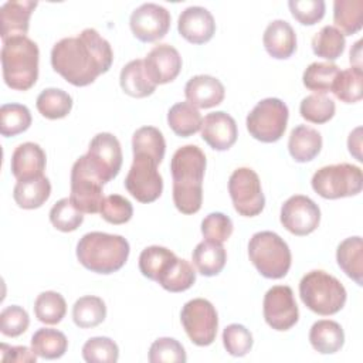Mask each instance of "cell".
<instances>
[{
    "mask_svg": "<svg viewBox=\"0 0 363 363\" xmlns=\"http://www.w3.org/2000/svg\"><path fill=\"white\" fill-rule=\"evenodd\" d=\"M47 156L43 147L34 142L18 145L11 155V173L17 180H27L43 176Z\"/></svg>",
    "mask_w": 363,
    "mask_h": 363,
    "instance_id": "44dd1931",
    "label": "cell"
},
{
    "mask_svg": "<svg viewBox=\"0 0 363 363\" xmlns=\"http://www.w3.org/2000/svg\"><path fill=\"white\" fill-rule=\"evenodd\" d=\"M345 45V35L335 26L322 27L312 38L313 54L328 61L337 60L343 54Z\"/></svg>",
    "mask_w": 363,
    "mask_h": 363,
    "instance_id": "74e56055",
    "label": "cell"
},
{
    "mask_svg": "<svg viewBox=\"0 0 363 363\" xmlns=\"http://www.w3.org/2000/svg\"><path fill=\"white\" fill-rule=\"evenodd\" d=\"M119 84L122 91L133 98L149 96L156 89V84L146 72L143 60L129 61L121 71Z\"/></svg>",
    "mask_w": 363,
    "mask_h": 363,
    "instance_id": "484cf974",
    "label": "cell"
},
{
    "mask_svg": "<svg viewBox=\"0 0 363 363\" xmlns=\"http://www.w3.org/2000/svg\"><path fill=\"white\" fill-rule=\"evenodd\" d=\"M206 164V155L196 145L182 146L173 153V203L183 214H194L201 208Z\"/></svg>",
    "mask_w": 363,
    "mask_h": 363,
    "instance_id": "7a4b0ae2",
    "label": "cell"
},
{
    "mask_svg": "<svg viewBox=\"0 0 363 363\" xmlns=\"http://www.w3.org/2000/svg\"><path fill=\"white\" fill-rule=\"evenodd\" d=\"M336 261L340 269L357 285H363V241L354 235L343 240L336 250Z\"/></svg>",
    "mask_w": 363,
    "mask_h": 363,
    "instance_id": "83f0119b",
    "label": "cell"
},
{
    "mask_svg": "<svg viewBox=\"0 0 363 363\" xmlns=\"http://www.w3.org/2000/svg\"><path fill=\"white\" fill-rule=\"evenodd\" d=\"M38 45L27 35L3 41L1 68L6 85L16 91L30 89L38 78Z\"/></svg>",
    "mask_w": 363,
    "mask_h": 363,
    "instance_id": "277c9868",
    "label": "cell"
},
{
    "mask_svg": "<svg viewBox=\"0 0 363 363\" xmlns=\"http://www.w3.org/2000/svg\"><path fill=\"white\" fill-rule=\"evenodd\" d=\"M82 357L88 363H115L119 359V347L111 337L95 336L84 343Z\"/></svg>",
    "mask_w": 363,
    "mask_h": 363,
    "instance_id": "f6af8a7d",
    "label": "cell"
},
{
    "mask_svg": "<svg viewBox=\"0 0 363 363\" xmlns=\"http://www.w3.org/2000/svg\"><path fill=\"white\" fill-rule=\"evenodd\" d=\"M30 325V318L26 309L18 305L6 306L0 312V332L9 337L23 335Z\"/></svg>",
    "mask_w": 363,
    "mask_h": 363,
    "instance_id": "681fc988",
    "label": "cell"
},
{
    "mask_svg": "<svg viewBox=\"0 0 363 363\" xmlns=\"http://www.w3.org/2000/svg\"><path fill=\"white\" fill-rule=\"evenodd\" d=\"M201 234L208 241L223 244L233 234V221L223 213H210L201 221Z\"/></svg>",
    "mask_w": 363,
    "mask_h": 363,
    "instance_id": "f907efd6",
    "label": "cell"
},
{
    "mask_svg": "<svg viewBox=\"0 0 363 363\" xmlns=\"http://www.w3.org/2000/svg\"><path fill=\"white\" fill-rule=\"evenodd\" d=\"M251 332L240 323H231L223 330V345L228 354L235 357L245 356L252 347Z\"/></svg>",
    "mask_w": 363,
    "mask_h": 363,
    "instance_id": "7dc6e473",
    "label": "cell"
},
{
    "mask_svg": "<svg viewBox=\"0 0 363 363\" xmlns=\"http://www.w3.org/2000/svg\"><path fill=\"white\" fill-rule=\"evenodd\" d=\"M167 123L177 136L189 138L201 129L203 118L190 102H177L167 112Z\"/></svg>",
    "mask_w": 363,
    "mask_h": 363,
    "instance_id": "f546056e",
    "label": "cell"
},
{
    "mask_svg": "<svg viewBox=\"0 0 363 363\" xmlns=\"http://www.w3.org/2000/svg\"><path fill=\"white\" fill-rule=\"evenodd\" d=\"M281 223L294 235H308L320 223V210L308 196L289 197L281 207Z\"/></svg>",
    "mask_w": 363,
    "mask_h": 363,
    "instance_id": "2e32d148",
    "label": "cell"
},
{
    "mask_svg": "<svg viewBox=\"0 0 363 363\" xmlns=\"http://www.w3.org/2000/svg\"><path fill=\"white\" fill-rule=\"evenodd\" d=\"M51 194V183L45 176L17 180L13 189V199L18 207L34 210L41 207Z\"/></svg>",
    "mask_w": 363,
    "mask_h": 363,
    "instance_id": "4316f807",
    "label": "cell"
},
{
    "mask_svg": "<svg viewBox=\"0 0 363 363\" xmlns=\"http://www.w3.org/2000/svg\"><path fill=\"white\" fill-rule=\"evenodd\" d=\"M157 163L146 155H133L132 166L125 177V189L140 203L157 200L163 191V179Z\"/></svg>",
    "mask_w": 363,
    "mask_h": 363,
    "instance_id": "7c38bea8",
    "label": "cell"
},
{
    "mask_svg": "<svg viewBox=\"0 0 363 363\" xmlns=\"http://www.w3.org/2000/svg\"><path fill=\"white\" fill-rule=\"evenodd\" d=\"M68 347L67 336L51 328L38 329L31 337V349L33 352L43 359H60L65 354Z\"/></svg>",
    "mask_w": 363,
    "mask_h": 363,
    "instance_id": "1f68e13d",
    "label": "cell"
},
{
    "mask_svg": "<svg viewBox=\"0 0 363 363\" xmlns=\"http://www.w3.org/2000/svg\"><path fill=\"white\" fill-rule=\"evenodd\" d=\"M0 352H1V362L35 363L37 360V354L33 352V349H28L26 346H7L6 343H1Z\"/></svg>",
    "mask_w": 363,
    "mask_h": 363,
    "instance_id": "f5cc1de1",
    "label": "cell"
},
{
    "mask_svg": "<svg viewBox=\"0 0 363 363\" xmlns=\"http://www.w3.org/2000/svg\"><path fill=\"white\" fill-rule=\"evenodd\" d=\"M262 311L265 322L279 332L291 329L299 319V309L288 285L269 288L264 296Z\"/></svg>",
    "mask_w": 363,
    "mask_h": 363,
    "instance_id": "5bb4252c",
    "label": "cell"
},
{
    "mask_svg": "<svg viewBox=\"0 0 363 363\" xmlns=\"http://www.w3.org/2000/svg\"><path fill=\"white\" fill-rule=\"evenodd\" d=\"M339 71V67L332 62H312L303 71L302 81L309 91H313L315 94H325L332 89Z\"/></svg>",
    "mask_w": 363,
    "mask_h": 363,
    "instance_id": "60d3db41",
    "label": "cell"
},
{
    "mask_svg": "<svg viewBox=\"0 0 363 363\" xmlns=\"http://www.w3.org/2000/svg\"><path fill=\"white\" fill-rule=\"evenodd\" d=\"M133 155H146L157 164L162 163L166 152L163 133L155 126H142L132 136Z\"/></svg>",
    "mask_w": 363,
    "mask_h": 363,
    "instance_id": "d6a6232c",
    "label": "cell"
},
{
    "mask_svg": "<svg viewBox=\"0 0 363 363\" xmlns=\"http://www.w3.org/2000/svg\"><path fill=\"white\" fill-rule=\"evenodd\" d=\"M37 1L31 0H10L0 7V34L6 41L13 37L26 35L30 26V17Z\"/></svg>",
    "mask_w": 363,
    "mask_h": 363,
    "instance_id": "ffe728a7",
    "label": "cell"
},
{
    "mask_svg": "<svg viewBox=\"0 0 363 363\" xmlns=\"http://www.w3.org/2000/svg\"><path fill=\"white\" fill-rule=\"evenodd\" d=\"M201 138L214 150H228L237 140L238 129L234 118L223 111L207 113L201 123Z\"/></svg>",
    "mask_w": 363,
    "mask_h": 363,
    "instance_id": "d6986e66",
    "label": "cell"
},
{
    "mask_svg": "<svg viewBox=\"0 0 363 363\" xmlns=\"http://www.w3.org/2000/svg\"><path fill=\"white\" fill-rule=\"evenodd\" d=\"M85 156L104 183L118 176L122 166V149L119 140L112 133L101 132L95 135Z\"/></svg>",
    "mask_w": 363,
    "mask_h": 363,
    "instance_id": "4fadbf2b",
    "label": "cell"
},
{
    "mask_svg": "<svg viewBox=\"0 0 363 363\" xmlns=\"http://www.w3.org/2000/svg\"><path fill=\"white\" fill-rule=\"evenodd\" d=\"M289 111L279 98H265L259 101L247 116L250 135L264 143L279 140L286 129Z\"/></svg>",
    "mask_w": 363,
    "mask_h": 363,
    "instance_id": "ba28073f",
    "label": "cell"
},
{
    "mask_svg": "<svg viewBox=\"0 0 363 363\" xmlns=\"http://www.w3.org/2000/svg\"><path fill=\"white\" fill-rule=\"evenodd\" d=\"M104 182L88 163L86 156L75 160L71 169V194L69 199L82 213H99L104 201Z\"/></svg>",
    "mask_w": 363,
    "mask_h": 363,
    "instance_id": "9c48e42d",
    "label": "cell"
},
{
    "mask_svg": "<svg viewBox=\"0 0 363 363\" xmlns=\"http://www.w3.org/2000/svg\"><path fill=\"white\" fill-rule=\"evenodd\" d=\"M363 72L360 68L350 67L339 71L336 75L330 92L345 104L359 102L363 96Z\"/></svg>",
    "mask_w": 363,
    "mask_h": 363,
    "instance_id": "8d00e7d4",
    "label": "cell"
},
{
    "mask_svg": "<svg viewBox=\"0 0 363 363\" xmlns=\"http://www.w3.org/2000/svg\"><path fill=\"white\" fill-rule=\"evenodd\" d=\"M176 259V254L169 248L150 245L146 247L139 255V269L143 277L157 282Z\"/></svg>",
    "mask_w": 363,
    "mask_h": 363,
    "instance_id": "4dcf8cb0",
    "label": "cell"
},
{
    "mask_svg": "<svg viewBox=\"0 0 363 363\" xmlns=\"http://www.w3.org/2000/svg\"><path fill=\"white\" fill-rule=\"evenodd\" d=\"M309 342L320 354H333L339 352L345 343V332L342 326L330 319L315 322L309 330Z\"/></svg>",
    "mask_w": 363,
    "mask_h": 363,
    "instance_id": "d4e9b609",
    "label": "cell"
},
{
    "mask_svg": "<svg viewBox=\"0 0 363 363\" xmlns=\"http://www.w3.org/2000/svg\"><path fill=\"white\" fill-rule=\"evenodd\" d=\"M50 221L57 230L62 233H71L82 224L84 213L75 207L69 197H64L51 207Z\"/></svg>",
    "mask_w": 363,
    "mask_h": 363,
    "instance_id": "ee69618b",
    "label": "cell"
},
{
    "mask_svg": "<svg viewBox=\"0 0 363 363\" xmlns=\"http://www.w3.org/2000/svg\"><path fill=\"white\" fill-rule=\"evenodd\" d=\"M262 43L272 58L286 60L296 50V34L288 21L274 20L267 26Z\"/></svg>",
    "mask_w": 363,
    "mask_h": 363,
    "instance_id": "603a6c76",
    "label": "cell"
},
{
    "mask_svg": "<svg viewBox=\"0 0 363 363\" xmlns=\"http://www.w3.org/2000/svg\"><path fill=\"white\" fill-rule=\"evenodd\" d=\"M312 189L323 199L356 196L363 187L362 169L350 163L323 166L312 176Z\"/></svg>",
    "mask_w": 363,
    "mask_h": 363,
    "instance_id": "52a82bcc",
    "label": "cell"
},
{
    "mask_svg": "<svg viewBox=\"0 0 363 363\" xmlns=\"http://www.w3.org/2000/svg\"><path fill=\"white\" fill-rule=\"evenodd\" d=\"M129 26L139 41L153 43L167 34L170 28V13L160 4L143 3L132 11Z\"/></svg>",
    "mask_w": 363,
    "mask_h": 363,
    "instance_id": "9a60e30c",
    "label": "cell"
},
{
    "mask_svg": "<svg viewBox=\"0 0 363 363\" xmlns=\"http://www.w3.org/2000/svg\"><path fill=\"white\" fill-rule=\"evenodd\" d=\"M184 95L187 102H190L193 106L207 109L223 102L225 89L220 79L203 74L191 77L187 81L184 86Z\"/></svg>",
    "mask_w": 363,
    "mask_h": 363,
    "instance_id": "7402d4cb",
    "label": "cell"
},
{
    "mask_svg": "<svg viewBox=\"0 0 363 363\" xmlns=\"http://www.w3.org/2000/svg\"><path fill=\"white\" fill-rule=\"evenodd\" d=\"M333 21L343 35H352L363 26V0H336L333 3Z\"/></svg>",
    "mask_w": 363,
    "mask_h": 363,
    "instance_id": "836d02e7",
    "label": "cell"
},
{
    "mask_svg": "<svg viewBox=\"0 0 363 363\" xmlns=\"http://www.w3.org/2000/svg\"><path fill=\"white\" fill-rule=\"evenodd\" d=\"M112 61L111 44L95 28H85L77 37L62 38L51 50L52 69L75 86L92 84L101 74L109 71Z\"/></svg>",
    "mask_w": 363,
    "mask_h": 363,
    "instance_id": "6da1fadb",
    "label": "cell"
},
{
    "mask_svg": "<svg viewBox=\"0 0 363 363\" xmlns=\"http://www.w3.org/2000/svg\"><path fill=\"white\" fill-rule=\"evenodd\" d=\"M149 78L156 84H167L176 79L182 69V57L170 44L155 45L143 60Z\"/></svg>",
    "mask_w": 363,
    "mask_h": 363,
    "instance_id": "e0dca14e",
    "label": "cell"
},
{
    "mask_svg": "<svg viewBox=\"0 0 363 363\" xmlns=\"http://www.w3.org/2000/svg\"><path fill=\"white\" fill-rule=\"evenodd\" d=\"M129 242L122 235L92 231L82 235L77 244V258L89 271L113 274L119 271L129 257Z\"/></svg>",
    "mask_w": 363,
    "mask_h": 363,
    "instance_id": "3957f363",
    "label": "cell"
},
{
    "mask_svg": "<svg viewBox=\"0 0 363 363\" xmlns=\"http://www.w3.org/2000/svg\"><path fill=\"white\" fill-rule=\"evenodd\" d=\"M177 30L186 41L191 44H204L213 38L216 33V21L207 9L201 6H190L180 13Z\"/></svg>",
    "mask_w": 363,
    "mask_h": 363,
    "instance_id": "ac0fdd59",
    "label": "cell"
},
{
    "mask_svg": "<svg viewBox=\"0 0 363 363\" xmlns=\"http://www.w3.org/2000/svg\"><path fill=\"white\" fill-rule=\"evenodd\" d=\"M187 360L183 345L173 337H159L149 349L150 363H184Z\"/></svg>",
    "mask_w": 363,
    "mask_h": 363,
    "instance_id": "bcb514c9",
    "label": "cell"
},
{
    "mask_svg": "<svg viewBox=\"0 0 363 363\" xmlns=\"http://www.w3.org/2000/svg\"><path fill=\"white\" fill-rule=\"evenodd\" d=\"M360 44H362V41L359 40V41L354 44L353 50H350V62L354 64V61L357 60V65H359V67H362V65H360Z\"/></svg>",
    "mask_w": 363,
    "mask_h": 363,
    "instance_id": "db71d44e",
    "label": "cell"
},
{
    "mask_svg": "<svg viewBox=\"0 0 363 363\" xmlns=\"http://www.w3.org/2000/svg\"><path fill=\"white\" fill-rule=\"evenodd\" d=\"M31 121L30 109L26 105L4 104L0 108V133L6 138L26 132Z\"/></svg>",
    "mask_w": 363,
    "mask_h": 363,
    "instance_id": "ab89813d",
    "label": "cell"
},
{
    "mask_svg": "<svg viewBox=\"0 0 363 363\" xmlns=\"http://www.w3.org/2000/svg\"><path fill=\"white\" fill-rule=\"evenodd\" d=\"M248 257L257 271L269 279L284 278L291 268V250L274 231L255 233L248 242Z\"/></svg>",
    "mask_w": 363,
    "mask_h": 363,
    "instance_id": "8992f818",
    "label": "cell"
},
{
    "mask_svg": "<svg viewBox=\"0 0 363 363\" xmlns=\"http://www.w3.org/2000/svg\"><path fill=\"white\" fill-rule=\"evenodd\" d=\"M299 296L308 309L318 315L329 316L345 306L347 294L337 278L322 269H313L302 277Z\"/></svg>",
    "mask_w": 363,
    "mask_h": 363,
    "instance_id": "5b68a950",
    "label": "cell"
},
{
    "mask_svg": "<svg viewBox=\"0 0 363 363\" xmlns=\"http://www.w3.org/2000/svg\"><path fill=\"white\" fill-rule=\"evenodd\" d=\"M180 320L189 339L197 346H208L214 342L218 328V316L213 303L204 298H194L184 303Z\"/></svg>",
    "mask_w": 363,
    "mask_h": 363,
    "instance_id": "30bf717a",
    "label": "cell"
},
{
    "mask_svg": "<svg viewBox=\"0 0 363 363\" xmlns=\"http://www.w3.org/2000/svg\"><path fill=\"white\" fill-rule=\"evenodd\" d=\"M336 105L325 94H312L302 99L299 105L301 116L312 123H326L335 115Z\"/></svg>",
    "mask_w": 363,
    "mask_h": 363,
    "instance_id": "7bdbcfd3",
    "label": "cell"
},
{
    "mask_svg": "<svg viewBox=\"0 0 363 363\" xmlns=\"http://www.w3.org/2000/svg\"><path fill=\"white\" fill-rule=\"evenodd\" d=\"M106 318L105 302L99 296L85 295L75 301L72 306L74 323L81 329H89L101 325Z\"/></svg>",
    "mask_w": 363,
    "mask_h": 363,
    "instance_id": "e575fe53",
    "label": "cell"
},
{
    "mask_svg": "<svg viewBox=\"0 0 363 363\" xmlns=\"http://www.w3.org/2000/svg\"><path fill=\"white\" fill-rule=\"evenodd\" d=\"M196 269L204 277L218 275L227 261V252L220 242L204 240L196 245L191 254Z\"/></svg>",
    "mask_w": 363,
    "mask_h": 363,
    "instance_id": "f1b7e54d",
    "label": "cell"
},
{
    "mask_svg": "<svg viewBox=\"0 0 363 363\" xmlns=\"http://www.w3.org/2000/svg\"><path fill=\"white\" fill-rule=\"evenodd\" d=\"M288 7L294 18L303 26H313L325 16L323 0H289Z\"/></svg>",
    "mask_w": 363,
    "mask_h": 363,
    "instance_id": "816d5d0a",
    "label": "cell"
},
{
    "mask_svg": "<svg viewBox=\"0 0 363 363\" xmlns=\"http://www.w3.org/2000/svg\"><path fill=\"white\" fill-rule=\"evenodd\" d=\"M322 149V135L306 125H298L291 130L288 139V150L298 163L313 160Z\"/></svg>",
    "mask_w": 363,
    "mask_h": 363,
    "instance_id": "cb8c5ba5",
    "label": "cell"
},
{
    "mask_svg": "<svg viewBox=\"0 0 363 363\" xmlns=\"http://www.w3.org/2000/svg\"><path fill=\"white\" fill-rule=\"evenodd\" d=\"M228 193L233 206L240 216H258L265 206L258 174L250 167L235 169L228 179Z\"/></svg>",
    "mask_w": 363,
    "mask_h": 363,
    "instance_id": "8fae6325",
    "label": "cell"
},
{
    "mask_svg": "<svg viewBox=\"0 0 363 363\" xmlns=\"http://www.w3.org/2000/svg\"><path fill=\"white\" fill-rule=\"evenodd\" d=\"M157 282L169 292H183L196 282V271L189 261L177 258Z\"/></svg>",
    "mask_w": 363,
    "mask_h": 363,
    "instance_id": "b9f144b4",
    "label": "cell"
},
{
    "mask_svg": "<svg viewBox=\"0 0 363 363\" xmlns=\"http://www.w3.org/2000/svg\"><path fill=\"white\" fill-rule=\"evenodd\" d=\"M101 217L115 225L128 223L133 216V207L128 199L121 194L106 196L99 208Z\"/></svg>",
    "mask_w": 363,
    "mask_h": 363,
    "instance_id": "c3c4849f",
    "label": "cell"
},
{
    "mask_svg": "<svg viewBox=\"0 0 363 363\" xmlns=\"http://www.w3.org/2000/svg\"><path fill=\"white\" fill-rule=\"evenodd\" d=\"M35 318L45 325H55L62 320L67 313V302L64 296L55 291L41 292L34 302Z\"/></svg>",
    "mask_w": 363,
    "mask_h": 363,
    "instance_id": "f35d334b",
    "label": "cell"
},
{
    "mask_svg": "<svg viewBox=\"0 0 363 363\" xmlns=\"http://www.w3.org/2000/svg\"><path fill=\"white\" fill-rule=\"evenodd\" d=\"M38 112L47 119L65 118L72 109V98L60 88H45L35 101Z\"/></svg>",
    "mask_w": 363,
    "mask_h": 363,
    "instance_id": "d590c367",
    "label": "cell"
}]
</instances>
